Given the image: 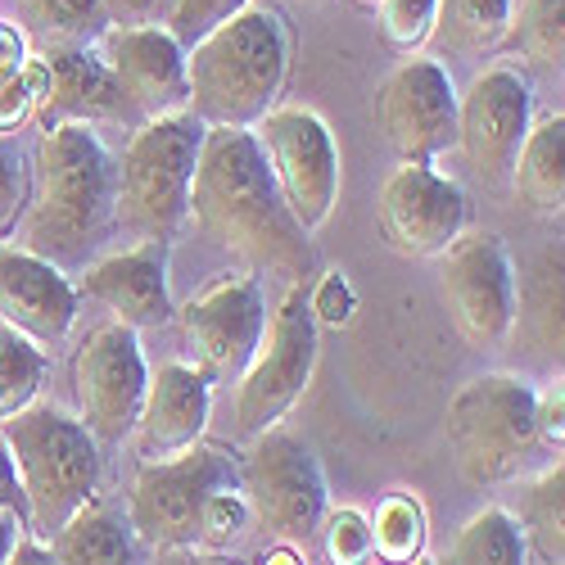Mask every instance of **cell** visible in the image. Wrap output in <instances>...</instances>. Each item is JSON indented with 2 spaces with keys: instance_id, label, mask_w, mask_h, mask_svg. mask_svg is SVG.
Returning <instances> with one entry per match:
<instances>
[{
  "instance_id": "cell-1",
  "label": "cell",
  "mask_w": 565,
  "mask_h": 565,
  "mask_svg": "<svg viewBox=\"0 0 565 565\" xmlns=\"http://www.w3.org/2000/svg\"><path fill=\"white\" fill-rule=\"evenodd\" d=\"M191 217L217 249L254 271L286 276L290 286L308 276L312 245L280 204L271 168L254 127H209L191 177Z\"/></svg>"
},
{
  "instance_id": "cell-2",
  "label": "cell",
  "mask_w": 565,
  "mask_h": 565,
  "mask_svg": "<svg viewBox=\"0 0 565 565\" xmlns=\"http://www.w3.org/2000/svg\"><path fill=\"white\" fill-rule=\"evenodd\" d=\"M118 154L86 122H60L41 131L32 154V195L23 209L28 254L55 263L64 276L86 271L114 241Z\"/></svg>"
},
{
  "instance_id": "cell-3",
  "label": "cell",
  "mask_w": 565,
  "mask_h": 565,
  "mask_svg": "<svg viewBox=\"0 0 565 565\" xmlns=\"http://www.w3.org/2000/svg\"><path fill=\"white\" fill-rule=\"evenodd\" d=\"M290 77V32L267 6H249L185 51L191 109L204 127H258L286 90Z\"/></svg>"
},
{
  "instance_id": "cell-4",
  "label": "cell",
  "mask_w": 565,
  "mask_h": 565,
  "mask_svg": "<svg viewBox=\"0 0 565 565\" xmlns=\"http://www.w3.org/2000/svg\"><path fill=\"white\" fill-rule=\"evenodd\" d=\"M28 498V534L55 539L100 489V444L60 403H32L0 426Z\"/></svg>"
},
{
  "instance_id": "cell-5",
  "label": "cell",
  "mask_w": 565,
  "mask_h": 565,
  "mask_svg": "<svg viewBox=\"0 0 565 565\" xmlns=\"http://www.w3.org/2000/svg\"><path fill=\"white\" fill-rule=\"evenodd\" d=\"M204 122L185 109L140 122L118 159V204L114 235L131 241H163L191 222V177L204 146Z\"/></svg>"
},
{
  "instance_id": "cell-6",
  "label": "cell",
  "mask_w": 565,
  "mask_h": 565,
  "mask_svg": "<svg viewBox=\"0 0 565 565\" xmlns=\"http://www.w3.org/2000/svg\"><path fill=\"white\" fill-rule=\"evenodd\" d=\"M534 420H539V390L530 381L507 371L476 375L470 385L457 390L444 416L457 470L480 489L521 476L525 457L539 444Z\"/></svg>"
},
{
  "instance_id": "cell-7",
  "label": "cell",
  "mask_w": 565,
  "mask_h": 565,
  "mask_svg": "<svg viewBox=\"0 0 565 565\" xmlns=\"http://www.w3.org/2000/svg\"><path fill=\"white\" fill-rule=\"evenodd\" d=\"M217 489H241V457L222 444H195L181 457L136 470L127 493V525L140 547L181 552L195 547L200 507Z\"/></svg>"
},
{
  "instance_id": "cell-8",
  "label": "cell",
  "mask_w": 565,
  "mask_h": 565,
  "mask_svg": "<svg viewBox=\"0 0 565 565\" xmlns=\"http://www.w3.org/2000/svg\"><path fill=\"white\" fill-rule=\"evenodd\" d=\"M241 493L249 515L280 543H308L331 511V489L312 444L286 426H271L254 439L241 461Z\"/></svg>"
},
{
  "instance_id": "cell-9",
  "label": "cell",
  "mask_w": 565,
  "mask_h": 565,
  "mask_svg": "<svg viewBox=\"0 0 565 565\" xmlns=\"http://www.w3.org/2000/svg\"><path fill=\"white\" fill-rule=\"evenodd\" d=\"M317 353H321V340L308 308V290L290 286L267 321L263 349L254 353L249 371L235 381V430L245 439H258L263 430L280 426V416L303 398L317 371Z\"/></svg>"
},
{
  "instance_id": "cell-10",
  "label": "cell",
  "mask_w": 565,
  "mask_h": 565,
  "mask_svg": "<svg viewBox=\"0 0 565 565\" xmlns=\"http://www.w3.org/2000/svg\"><path fill=\"white\" fill-rule=\"evenodd\" d=\"M258 146L280 191V204L290 209L303 235H317L331 222L340 204V150L321 114L299 105H276L258 127Z\"/></svg>"
},
{
  "instance_id": "cell-11",
  "label": "cell",
  "mask_w": 565,
  "mask_h": 565,
  "mask_svg": "<svg viewBox=\"0 0 565 565\" xmlns=\"http://www.w3.org/2000/svg\"><path fill=\"white\" fill-rule=\"evenodd\" d=\"M146 390H150V366L146 353H140V335L122 321L96 326L73 358L77 420L96 435V444L131 439Z\"/></svg>"
},
{
  "instance_id": "cell-12",
  "label": "cell",
  "mask_w": 565,
  "mask_h": 565,
  "mask_svg": "<svg viewBox=\"0 0 565 565\" xmlns=\"http://www.w3.org/2000/svg\"><path fill=\"white\" fill-rule=\"evenodd\" d=\"M177 326L185 349L195 353V366L209 371V381H241L254 353L267 335V299L258 276L226 271L177 308Z\"/></svg>"
},
{
  "instance_id": "cell-13",
  "label": "cell",
  "mask_w": 565,
  "mask_h": 565,
  "mask_svg": "<svg viewBox=\"0 0 565 565\" xmlns=\"http://www.w3.org/2000/svg\"><path fill=\"white\" fill-rule=\"evenodd\" d=\"M439 295H444L452 326L466 344L498 349L515 331V312H521L515 267H511L507 245L489 231L461 235V241L444 254Z\"/></svg>"
},
{
  "instance_id": "cell-14",
  "label": "cell",
  "mask_w": 565,
  "mask_h": 565,
  "mask_svg": "<svg viewBox=\"0 0 565 565\" xmlns=\"http://www.w3.org/2000/svg\"><path fill=\"white\" fill-rule=\"evenodd\" d=\"M534 127V86L515 64H489L457 96V146L489 185H507Z\"/></svg>"
},
{
  "instance_id": "cell-15",
  "label": "cell",
  "mask_w": 565,
  "mask_h": 565,
  "mask_svg": "<svg viewBox=\"0 0 565 565\" xmlns=\"http://www.w3.org/2000/svg\"><path fill=\"white\" fill-rule=\"evenodd\" d=\"M385 245L403 258H444L470 222V204L461 185L430 163H403L385 177L375 200Z\"/></svg>"
},
{
  "instance_id": "cell-16",
  "label": "cell",
  "mask_w": 565,
  "mask_h": 565,
  "mask_svg": "<svg viewBox=\"0 0 565 565\" xmlns=\"http://www.w3.org/2000/svg\"><path fill=\"white\" fill-rule=\"evenodd\" d=\"M375 122L403 163H435L457 146V86L439 60L398 64L375 90Z\"/></svg>"
},
{
  "instance_id": "cell-17",
  "label": "cell",
  "mask_w": 565,
  "mask_h": 565,
  "mask_svg": "<svg viewBox=\"0 0 565 565\" xmlns=\"http://www.w3.org/2000/svg\"><path fill=\"white\" fill-rule=\"evenodd\" d=\"M96 55L118 82L122 100L140 122L185 114L191 86H185V51L159 23H118L96 36Z\"/></svg>"
},
{
  "instance_id": "cell-18",
  "label": "cell",
  "mask_w": 565,
  "mask_h": 565,
  "mask_svg": "<svg viewBox=\"0 0 565 565\" xmlns=\"http://www.w3.org/2000/svg\"><path fill=\"white\" fill-rule=\"evenodd\" d=\"M209 416H213V381L204 366L163 362L159 371H150V390H146V403H140L136 430H131L140 466L181 457L185 448L204 444Z\"/></svg>"
},
{
  "instance_id": "cell-19",
  "label": "cell",
  "mask_w": 565,
  "mask_h": 565,
  "mask_svg": "<svg viewBox=\"0 0 565 565\" xmlns=\"http://www.w3.org/2000/svg\"><path fill=\"white\" fill-rule=\"evenodd\" d=\"M77 295L109 308L114 321L131 326V331L172 321L177 303H172V280H168V245L163 241H140L122 254L96 258L82 271Z\"/></svg>"
},
{
  "instance_id": "cell-20",
  "label": "cell",
  "mask_w": 565,
  "mask_h": 565,
  "mask_svg": "<svg viewBox=\"0 0 565 565\" xmlns=\"http://www.w3.org/2000/svg\"><path fill=\"white\" fill-rule=\"evenodd\" d=\"M77 286L55 267L19 245H0V321L32 344L68 340L77 321Z\"/></svg>"
},
{
  "instance_id": "cell-21",
  "label": "cell",
  "mask_w": 565,
  "mask_h": 565,
  "mask_svg": "<svg viewBox=\"0 0 565 565\" xmlns=\"http://www.w3.org/2000/svg\"><path fill=\"white\" fill-rule=\"evenodd\" d=\"M41 64H45V100L36 109L41 131H51L60 122H86V127L136 122L140 127V118L122 100L118 82L109 77L96 51H86V45H45Z\"/></svg>"
},
{
  "instance_id": "cell-22",
  "label": "cell",
  "mask_w": 565,
  "mask_h": 565,
  "mask_svg": "<svg viewBox=\"0 0 565 565\" xmlns=\"http://www.w3.org/2000/svg\"><path fill=\"white\" fill-rule=\"evenodd\" d=\"M511 191L525 200V209L556 217L565 204V118L547 114L543 122L530 127L521 154L511 168Z\"/></svg>"
},
{
  "instance_id": "cell-23",
  "label": "cell",
  "mask_w": 565,
  "mask_h": 565,
  "mask_svg": "<svg viewBox=\"0 0 565 565\" xmlns=\"http://www.w3.org/2000/svg\"><path fill=\"white\" fill-rule=\"evenodd\" d=\"M51 556L55 565H140V539L114 507L90 498L51 539Z\"/></svg>"
},
{
  "instance_id": "cell-24",
  "label": "cell",
  "mask_w": 565,
  "mask_h": 565,
  "mask_svg": "<svg viewBox=\"0 0 565 565\" xmlns=\"http://www.w3.org/2000/svg\"><path fill=\"white\" fill-rule=\"evenodd\" d=\"M448 565H530V543L507 507H484L452 539Z\"/></svg>"
},
{
  "instance_id": "cell-25",
  "label": "cell",
  "mask_w": 565,
  "mask_h": 565,
  "mask_svg": "<svg viewBox=\"0 0 565 565\" xmlns=\"http://www.w3.org/2000/svg\"><path fill=\"white\" fill-rule=\"evenodd\" d=\"M511 0H439L435 14V32L452 45V51H493L498 41H507L511 32Z\"/></svg>"
},
{
  "instance_id": "cell-26",
  "label": "cell",
  "mask_w": 565,
  "mask_h": 565,
  "mask_svg": "<svg viewBox=\"0 0 565 565\" xmlns=\"http://www.w3.org/2000/svg\"><path fill=\"white\" fill-rule=\"evenodd\" d=\"M45 371H51V358L41 353V344H32L14 326L0 321V426L36 403Z\"/></svg>"
},
{
  "instance_id": "cell-27",
  "label": "cell",
  "mask_w": 565,
  "mask_h": 565,
  "mask_svg": "<svg viewBox=\"0 0 565 565\" xmlns=\"http://www.w3.org/2000/svg\"><path fill=\"white\" fill-rule=\"evenodd\" d=\"M23 19L45 45H86L109 28L100 0H23Z\"/></svg>"
},
{
  "instance_id": "cell-28",
  "label": "cell",
  "mask_w": 565,
  "mask_h": 565,
  "mask_svg": "<svg viewBox=\"0 0 565 565\" xmlns=\"http://www.w3.org/2000/svg\"><path fill=\"white\" fill-rule=\"evenodd\" d=\"M426 547V511L412 493H390L375 507L371 521V552L390 565H412Z\"/></svg>"
},
{
  "instance_id": "cell-29",
  "label": "cell",
  "mask_w": 565,
  "mask_h": 565,
  "mask_svg": "<svg viewBox=\"0 0 565 565\" xmlns=\"http://www.w3.org/2000/svg\"><path fill=\"white\" fill-rule=\"evenodd\" d=\"M561 502H565V470L556 461L525 489L521 521H515V525H521V534H525V543H534L539 556H547L556 565H561V543H565L561 539Z\"/></svg>"
},
{
  "instance_id": "cell-30",
  "label": "cell",
  "mask_w": 565,
  "mask_h": 565,
  "mask_svg": "<svg viewBox=\"0 0 565 565\" xmlns=\"http://www.w3.org/2000/svg\"><path fill=\"white\" fill-rule=\"evenodd\" d=\"M530 335L539 353L561 358V245H552L530 280Z\"/></svg>"
},
{
  "instance_id": "cell-31",
  "label": "cell",
  "mask_w": 565,
  "mask_h": 565,
  "mask_svg": "<svg viewBox=\"0 0 565 565\" xmlns=\"http://www.w3.org/2000/svg\"><path fill=\"white\" fill-rule=\"evenodd\" d=\"M249 502L241 489H217L204 498L200 507V525H195V552H213L226 556L231 547H241V539L249 534Z\"/></svg>"
},
{
  "instance_id": "cell-32",
  "label": "cell",
  "mask_w": 565,
  "mask_h": 565,
  "mask_svg": "<svg viewBox=\"0 0 565 565\" xmlns=\"http://www.w3.org/2000/svg\"><path fill=\"white\" fill-rule=\"evenodd\" d=\"M435 14H439V0H381V6H375V28H381L394 55L412 60L420 45L430 41Z\"/></svg>"
},
{
  "instance_id": "cell-33",
  "label": "cell",
  "mask_w": 565,
  "mask_h": 565,
  "mask_svg": "<svg viewBox=\"0 0 565 565\" xmlns=\"http://www.w3.org/2000/svg\"><path fill=\"white\" fill-rule=\"evenodd\" d=\"M561 10H565V0H525L521 19H511L515 45L543 68L561 64Z\"/></svg>"
},
{
  "instance_id": "cell-34",
  "label": "cell",
  "mask_w": 565,
  "mask_h": 565,
  "mask_svg": "<svg viewBox=\"0 0 565 565\" xmlns=\"http://www.w3.org/2000/svg\"><path fill=\"white\" fill-rule=\"evenodd\" d=\"M245 10H249V0H172L163 32L181 45V51H195L204 36H213L222 23H231Z\"/></svg>"
},
{
  "instance_id": "cell-35",
  "label": "cell",
  "mask_w": 565,
  "mask_h": 565,
  "mask_svg": "<svg viewBox=\"0 0 565 565\" xmlns=\"http://www.w3.org/2000/svg\"><path fill=\"white\" fill-rule=\"evenodd\" d=\"M326 556L335 565H366L371 561V521L353 507H340V511H326Z\"/></svg>"
},
{
  "instance_id": "cell-36",
  "label": "cell",
  "mask_w": 565,
  "mask_h": 565,
  "mask_svg": "<svg viewBox=\"0 0 565 565\" xmlns=\"http://www.w3.org/2000/svg\"><path fill=\"white\" fill-rule=\"evenodd\" d=\"M32 195V172L14 140H0V235H10Z\"/></svg>"
},
{
  "instance_id": "cell-37",
  "label": "cell",
  "mask_w": 565,
  "mask_h": 565,
  "mask_svg": "<svg viewBox=\"0 0 565 565\" xmlns=\"http://www.w3.org/2000/svg\"><path fill=\"white\" fill-rule=\"evenodd\" d=\"M308 308H312V321H326V326H349L353 321V290H349V280L344 271H326L317 280V290L308 295Z\"/></svg>"
},
{
  "instance_id": "cell-38",
  "label": "cell",
  "mask_w": 565,
  "mask_h": 565,
  "mask_svg": "<svg viewBox=\"0 0 565 565\" xmlns=\"http://www.w3.org/2000/svg\"><path fill=\"white\" fill-rule=\"evenodd\" d=\"M28 118H36V90L19 68L10 77H0V136H14Z\"/></svg>"
},
{
  "instance_id": "cell-39",
  "label": "cell",
  "mask_w": 565,
  "mask_h": 565,
  "mask_svg": "<svg viewBox=\"0 0 565 565\" xmlns=\"http://www.w3.org/2000/svg\"><path fill=\"white\" fill-rule=\"evenodd\" d=\"M561 416H565V398H561V385L552 394H539V420H534V435L561 452V439H565V426H561Z\"/></svg>"
},
{
  "instance_id": "cell-40",
  "label": "cell",
  "mask_w": 565,
  "mask_h": 565,
  "mask_svg": "<svg viewBox=\"0 0 565 565\" xmlns=\"http://www.w3.org/2000/svg\"><path fill=\"white\" fill-rule=\"evenodd\" d=\"M0 507L28 515V498H23V484H19V470H14V457H10L6 439H0Z\"/></svg>"
},
{
  "instance_id": "cell-41",
  "label": "cell",
  "mask_w": 565,
  "mask_h": 565,
  "mask_svg": "<svg viewBox=\"0 0 565 565\" xmlns=\"http://www.w3.org/2000/svg\"><path fill=\"white\" fill-rule=\"evenodd\" d=\"M23 534H28V515L0 507V565H10V556H14V547H19Z\"/></svg>"
},
{
  "instance_id": "cell-42",
  "label": "cell",
  "mask_w": 565,
  "mask_h": 565,
  "mask_svg": "<svg viewBox=\"0 0 565 565\" xmlns=\"http://www.w3.org/2000/svg\"><path fill=\"white\" fill-rule=\"evenodd\" d=\"M23 60H28V51H23V36H19L14 28H0V77L19 73V68H23Z\"/></svg>"
},
{
  "instance_id": "cell-43",
  "label": "cell",
  "mask_w": 565,
  "mask_h": 565,
  "mask_svg": "<svg viewBox=\"0 0 565 565\" xmlns=\"http://www.w3.org/2000/svg\"><path fill=\"white\" fill-rule=\"evenodd\" d=\"M10 565H55V556H51V547H45L41 539L23 534L19 547H14V556H10Z\"/></svg>"
},
{
  "instance_id": "cell-44",
  "label": "cell",
  "mask_w": 565,
  "mask_h": 565,
  "mask_svg": "<svg viewBox=\"0 0 565 565\" xmlns=\"http://www.w3.org/2000/svg\"><path fill=\"white\" fill-rule=\"evenodd\" d=\"M159 565H235L231 556H213V552H195V547H181V552H159Z\"/></svg>"
},
{
  "instance_id": "cell-45",
  "label": "cell",
  "mask_w": 565,
  "mask_h": 565,
  "mask_svg": "<svg viewBox=\"0 0 565 565\" xmlns=\"http://www.w3.org/2000/svg\"><path fill=\"white\" fill-rule=\"evenodd\" d=\"M105 14H118V19H146L159 0H100Z\"/></svg>"
},
{
  "instance_id": "cell-46",
  "label": "cell",
  "mask_w": 565,
  "mask_h": 565,
  "mask_svg": "<svg viewBox=\"0 0 565 565\" xmlns=\"http://www.w3.org/2000/svg\"><path fill=\"white\" fill-rule=\"evenodd\" d=\"M258 565H303V556H299L290 543H280V547L263 552V556H258Z\"/></svg>"
},
{
  "instance_id": "cell-47",
  "label": "cell",
  "mask_w": 565,
  "mask_h": 565,
  "mask_svg": "<svg viewBox=\"0 0 565 565\" xmlns=\"http://www.w3.org/2000/svg\"><path fill=\"white\" fill-rule=\"evenodd\" d=\"M349 6H358V10H375V6H381V0H349Z\"/></svg>"
},
{
  "instance_id": "cell-48",
  "label": "cell",
  "mask_w": 565,
  "mask_h": 565,
  "mask_svg": "<svg viewBox=\"0 0 565 565\" xmlns=\"http://www.w3.org/2000/svg\"><path fill=\"white\" fill-rule=\"evenodd\" d=\"M299 6H312V0H299Z\"/></svg>"
}]
</instances>
